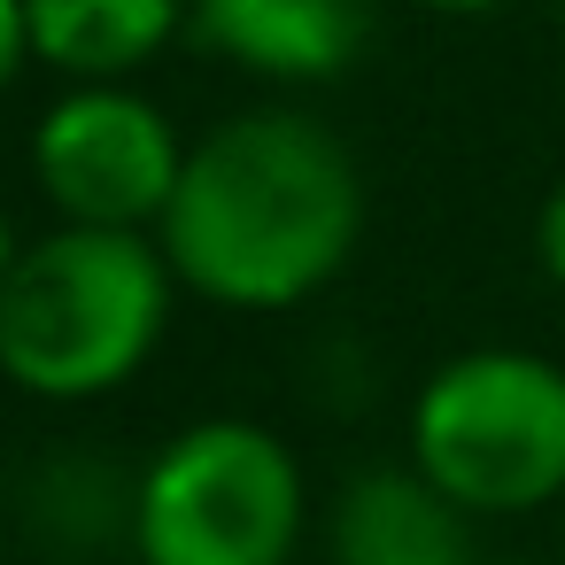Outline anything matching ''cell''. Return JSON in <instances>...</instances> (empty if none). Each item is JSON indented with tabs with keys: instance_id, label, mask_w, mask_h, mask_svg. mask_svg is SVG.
I'll use <instances>...</instances> for the list:
<instances>
[{
	"instance_id": "cell-16",
	"label": "cell",
	"mask_w": 565,
	"mask_h": 565,
	"mask_svg": "<svg viewBox=\"0 0 565 565\" xmlns=\"http://www.w3.org/2000/svg\"><path fill=\"white\" fill-rule=\"evenodd\" d=\"M495 565H534V557H495Z\"/></svg>"
},
{
	"instance_id": "cell-3",
	"label": "cell",
	"mask_w": 565,
	"mask_h": 565,
	"mask_svg": "<svg viewBox=\"0 0 565 565\" xmlns=\"http://www.w3.org/2000/svg\"><path fill=\"white\" fill-rule=\"evenodd\" d=\"M411 465L472 519L565 503V364L534 349H465L411 403Z\"/></svg>"
},
{
	"instance_id": "cell-8",
	"label": "cell",
	"mask_w": 565,
	"mask_h": 565,
	"mask_svg": "<svg viewBox=\"0 0 565 565\" xmlns=\"http://www.w3.org/2000/svg\"><path fill=\"white\" fill-rule=\"evenodd\" d=\"M9 511L24 519V542L86 565L102 550H132V511H140V465H125L102 441H55L24 480H9Z\"/></svg>"
},
{
	"instance_id": "cell-14",
	"label": "cell",
	"mask_w": 565,
	"mask_h": 565,
	"mask_svg": "<svg viewBox=\"0 0 565 565\" xmlns=\"http://www.w3.org/2000/svg\"><path fill=\"white\" fill-rule=\"evenodd\" d=\"M0 511H9V457H0Z\"/></svg>"
},
{
	"instance_id": "cell-17",
	"label": "cell",
	"mask_w": 565,
	"mask_h": 565,
	"mask_svg": "<svg viewBox=\"0 0 565 565\" xmlns=\"http://www.w3.org/2000/svg\"><path fill=\"white\" fill-rule=\"evenodd\" d=\"M557 17H565V0H557Z\"/></svg>"
},
{
	"instance_id": "cell-7",
	"label": "cell",
	"mask_w": 565,
	"mask_h": 565,
	"mask_svg": "<svg viewBox=\"0 0 565 565\" xmlns=\"http://www.w3.org/2000/svg\"><path fill=\"white\" fill-rule=\"evenodd\" d=\"M333 565H480L472 557V511L441 495L418 465H372L341 480L326 511Z\"/></svg>"
},
{
	"instance_id": "cell-15",
	"label": "cell",
	"mask_w": 565,
	"mask_h": 565,
	"mask_svg": "<svg viewBox=\"0 0 565 565\" xmlns=\"http://www.w3.org/2000/svg\"><path fill=\"white\" fill-rule=\"evenodd\" d=\"M557 565H565V519H557Z\"/></svg>"
},
{
	"instance_id": "cell-2",
	"label": "cell",
	"mask_w": 565,
	"mask_h": 565,
	"mask_svg": "<svg viewBox=\"0 0 565 565\" xmlns=\"http://www.w3.org/2000/svg\"><path fill=\"white\" fill-rule=\"evenodd\" d=\"M179 271L156 233L55 225L0 287V380L32 403H94L140 380L171 333Z\"/></svg>"
},
{
	"instance_id": "cell-10",
	"label": "cell",
	"mask_w": 565,
	"mask_h": 565,
	"mask_svg": "<svg viewBox=\"0 0 565 565\" xmlns=\"http://www.w3.org/2000/svg\"><path fill=\"white\" fill-rule=\"evenodd\" d=\"M534 264H542V279L565 295V179L542 194V210H534Z\"/></svg>"
},
{
	"instance_id": "cell-12",
	"label": "cell",
	"mask_w": 565,
	"mask_h": 565,
	"mask_svg": "<svg viewBox=\"0 0 565 565\" xmlns=\"http://www.w3.org/2000/svg\"><path fill=\"white\" fill-rule=\"evenodd\" d=\"M418 9H434V17H495L511 0H418Z\"/></svg>"
},
{
	"instance_id": "cell-5",
	"label": "cell",
	"mask_w": 565,
	"mask_h": 565,
	"mask_svg": "<svg viewBox=\"0 0 565 565\" xmlns=\"http://www.w3.org/2000/svg\"><path fill=\"white\" fill-rule=\"evenodd\" d=\"M186 171L179 125L125 78L71 86L32 125V186L63 225H117L156 233L171 210V186Z\"/></svg>"
},
{
	"instance_id": "cell-18",
	"label": "cell",
	"mask_w": 565,
	"mask_h": 565,
	"mask_svg": "<svg viewBox=\"0 0 565 565\" xmlns=\"http://www.w3.org/2000/svg\"><path fill=\"white\" fill-rule=\"evenodd\" d=\"M0 565H9V557H0Z\"/></svg>"
},
{
	"instance_id": "cell-6",
	"label": "cell",
	"mask_w": 565,
	"mask_h": 565,
	"mask_svg": "<svg viewBox=\"0 0 565 565\" xmlns=\"http://www.w3.org/2000/svg\"><path fill=\"white\" fill-rule=\"evenodd\" d=\"M387 0H186V32L271 86H326L341 78L372 32Z\"/></svg>"
},
{
	"instance_id": "cell-4",
	"label": "cell",
	"mask_w": 565,
	"mask_h": 565,
	"mask_svg": "<svg viewBox=\"0 0 565 565\" xmlns=\"http://www.w3.org/2000/svg\"><path fill=\"white\" fill-rule=\"evenodd\" d=\"M302 526V465L256 418H194L140 457V565H295Z\"/></svg>"
},
{
	"instance_id": "cell-11",
	"label": "cell",
	"mask_w": 565,
	"mask_h": 565,
	"mask_svg": "<svg viewBox=\"0 0 565 565\" xmlns=\"http://www.w3.org/2000/svg\"><path fill=\"white\" fill-rule=\"evenodd\" d=\"M24 63H40L32 55V9L24 0H0V94L24 78Z\"/></svg>"
},
{
	"instance_id": "cell-13",
	"label": "cell",
	"mask_w": 565,
	"mask_h": 565,
	"mask_svg": "<svg viewBox=\"0 0 565 565\" xmlns=\"http://www.w3.org/2000/svg\"><path fill=\"white\" fill-rule=\"evenodd\" d=\"M17 256H24V241H17V225H9V210H0V287H9V271H17Z\"/></svg>"
},
{
	"instance_id": "cell-1",
	"label": "cell",
	"mask_w": 565,
	"mask_h": 565,
	"mask_svg": "<svg viewBox=\"0 0 565 565\" xmlns=\"http://www.w3.org/2000/svg\"><path fill=\"white\" fill-rule=\"evenodd\" d=\"M156 241L186 295L271 318L349 271L364 241V171L333 125L302 109H241L186 140Z\"/></svg>"
},
{
	"instance_id": "cell-9",
	"label": "cell",
	"mask_w": 565,
	"mask_h": 565,
	"mask_svg": "<svg viewBox=\"0 0 565 565\" xmlns=\"http://www.w3.org/2000/svg\"><path fill=\"white\" fill-rule=\"evenodd\" d=\"M24 9H32V55L71 86L132 78L186 32V0H24Z\"/></svg>"
}]
</instances>
